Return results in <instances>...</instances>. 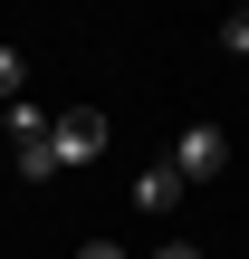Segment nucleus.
<instances>
[{"mask_svg": "<svg viewBox=\"0 0 249 259\" xmlns=\"http://www.w3.org/2000/svg\"><path fill=\"white\" fill-rule=\"evenodd\" d=\"M19 87H29V67H19V58L0 48V106H19Z\"/></svg>", "mask_w": 249, "mask_h": 259, "instance_id": "nucleus-5", "label": "nucleus"}, {"mask_svg": "<svg viewBox=\"0 0 249 259\" xmlns=\"http://www.w3.org/2000/svg\"><path fill=\"white\" fill-rule=\"evenodd\" d=\"M48 135H58V173H67V163H86V154H106V115H96V106H67Z\"/></svg>", "mask_w": 249, "mask_h": 259, "instance_id": "nucleus-3", "label": "nucleus"}, {"mask_svg": "<svg viewBox=\"0 0 249 259\" xmlns=\"http://www.w3.org/2000/svg\"><path fill=\"white\" fill-rule=\"evenodd\" d=\"M221 163H230V135H221V125H182V135H173V173H182V183H211Z\"/></svg>", "mask_w": 249, "mask_h": 259, "instance_id": "nucleus-2", "label": "nucleus"}, {"mask_svg": "<svg viewBox=\"0 0 249 259\" xmlns=\"http://www.w3.org/2000/svg\"><path fill=\"white\" fill-rule=\"evenodd\" d=\"M134 202H144V211H173V202H182V173H173V163L134 173Z\"/></svg>", "mask_w": 249, "mask_h": 259, "instance_id": "nucleus-4", "label": "nucleus"}, {"mask_svg": "<svg viewBox=\"0 0 249 259\" xmlns=\"http://www.w3.org/2000/svg\"><path fill=\"white\" fill-rule=\"evenodd\" d=\"M154 259H202V250H192V240H163V250H154Z\"/></svg>", "mask_w": 249, "mask_h": 259, "instance_id": "nucleus-8", "label": "nucleus"}, {"mask_svg": "<svg viewBox=\"0 0 249 259\" xmlns=\"http://www.w3.org/2000/svg\"><path fill=\"white\" fill-rule=\"evenodd\" d=\"M221 48H230V58H249V10H230V19H221Z\"/></svg>", "mask_w": 249, "mask_h": 259, "instance_id": "nucleus-6", "label": "nucleus"}, {"mask_svg": "<svg viewBox=\"0 0 249 259\" xmlns=\"http://www.w3.org/2000/svg\"><path fill=\"white\" fill-rule=\"evenodd\" d=\"M58 115H38V106H10V154H19V173L29 183H48L58 173V135H48Z\"/></svg>", "mask_w": 249, "mask_h": 259, "instance_id": "nucleus-1", "label": "nucleus"}, {"mask_svg": "<svg viewBox=\"0 0 249 259\" xmlns=\"http://www.w3.org/2000/svg\"><path fill=\"white\" fill-rule=\"evenodd\" d=\"M77 259H125V250H115V240H86V250H77Z\"/></svg>", "mask_w": 249, "mask_h": 259, "instance_id": "nucleus-7", "label": "nucleus"}]
</instances>
